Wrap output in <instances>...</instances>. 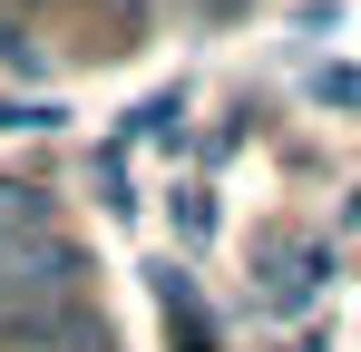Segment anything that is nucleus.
<instances>
[{
    "instance_id": "obj_2",
    "label": "nucleus",
    "mask_w": 361,
    "mask_h": 352,
    "mask_svg": "<svg viewBox=\"0 0 361 352\" xmlns=\"http://www.w3.org/2000/svg\"><path fill=\"white\" fill-rule=\"evenodd\" d=\"M157 303H166V333H185V352H215V313H205V293H195V274H157Z\"/></svg>"
},
{
    "instance_id": "obj_1",
    "label": "nucleus",
    "mask_w": 361,
    "mask_h": 352,
    "mask_svg": "<svg viewBox=\"0 0 361 352\" xmlns=\"http://www.w3.org/2000/svg\"><path fill=\"white\" fill-rule=\"evenodd\" d=\"M0 352H118V333L88 303H49V293H0Z\"/></svg>"
},
{
    "instance_id": "obj_4",
    "label": "nucleus",
    "mask_w": 361,
    "mask_h": 352,
    "mask_svg": "<svg viewBox=\"0 0 361 352\" xmlns=\"http://www.w3.org/2000/svg\"><path fill=\"white\" fill-rule=\"evenodd\" d=\"M0 10H39V0H0Z\"/></svg>"
},
{
    "instance_id": "obj_3",
    "label": "nucleus",
    "mask_w": 361,
    "mask_h": 352,
    "mask_svg": "<svg viewBox=\"0 0 361 352\" xmlns=\"http://www.w3.org/2000/svg\"><path fill=\"white\" fill-rule=\"evenodd\" d=\"M30 235H49V196H39V186H10V176H0V264H10V254H20Z\"/></svg>"
}]
</instances>
